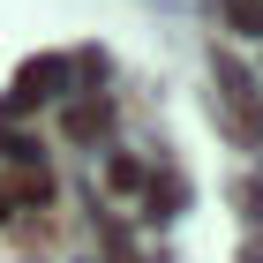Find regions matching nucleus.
Listing matches in <instances>:
<instances>
[{"instance_id":"nucleus-1","label":"nucleus","mask_w":263,"mask_h":263,"mask_svg":"<svg viewBox=\"0 0 263 263\" xmlns=\"http://www.w3.org/2000/svg\"><path fill=\"white\" fill-rule=\"evenodd\" d=\"M218 90H226V105H233V136L256 143L263 136V105H256V90H248V76L241 68H218Z\"/></svg>"},{"instance_id":"nucleus-2","label":"nucleus","mask_w":263,"mask_h":263,"mask_svg":"<svg viewBox=\"0 0 263 263\" xmlns=\"http://www.w3.org/2000/svg\"><path fill=\"white\" fill-rule=\"evenodd\" d=\"M105 128V105H76V113H68V136H98Z\"/></svg>"},{"instance_id":"nucleus-3","label":"nucleus","mask_w":263,"mask_h":263,"mask_svg":"<svg viewBox=\"0 0 263 263\" xmlns=\"http://www.w3.org/2000/svg\"><path fill=\"white\" fill-rule=\"evenodd\" d=\"M233 23L241 30H263V0H233Z\"/></svg>"}]
</instances>
